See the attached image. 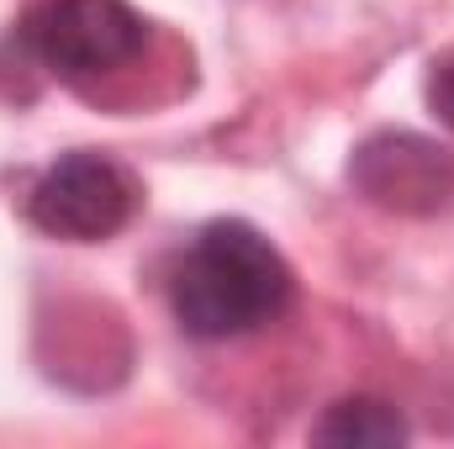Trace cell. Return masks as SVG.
<instances>
[{
  "mask_svg": "<svg viewBox=\"0 0 454 449\" xmlns=\"http://www.w3.org/2000/svg\"><path fill=\"white\" fill-rule=\"evenodd\" d=\"M137 185L106 154H64L43 169V180L27 196V217L48 238L64 243H106L112 232L132 223Z\"/></svg>",
  "mask_w": 454,
  "mask_h": 449,
  "instance_id": "3957f363",
  "label": "cell"
},
{
  "mask_svg": "<svg viewBox=\"0 0 454 449\" xmlns=\"http://www.w3.org/2000/svg\"><path fill=\"white\" fill-rule=\"evenodd\" d=\"M21 43L59 80L90 85L143 59L148 21L127 0H37L21 21Z\"/></svg>",
  "mask_w": 454,
  "mask_h": 449,
  "instance_id": "7a4b0ae2",
  "label": "cell"
},
{
  "mask_svg": "<svg viewBox=\"0 0 454 449\" xmlns=\"http://www.w3.org/2000/svg\"><path fill=\"white\" fill-rule=\"evenodd\" d=\"M296 296L291 264L248 223H207L169 275V307L191 338H243Z\"/></svg>",
  "mask_w": 454,
  "mask_h": 449,
  "instance_id": "6da1fadb",
  "label": "cell"
},
{
  "mask_svg": "<svg viewBox=\"0 0 454 449\" xmlns=\"http://www.w3.org/2000/svg\"><path fill=\"white\" fill-rule=\"evenodd\" d=\"M348 185L396 217H434L454 201V154L418 132H375L348 159Z\"/></svg>",
  "mask_w": 454,
  "mask_h": 449,
  "instance_id": "277c9868",
  "label": "cell"
},
{
  "mask_svg": "<svg viewBox=\"0 0 454 449\" xmlns=\"http://www.w3.org/2000/svg\"><path fill=\"white\" fill-rule=\"evenodd\" d=\"M312 445L328 449H396L407 445V418L380 402V397H343L333 402L317 429H312Z\"/></svg>",
  "mask_w": 454,
  "mask_h": 449,
  "instance_id": "5b68a950",
  "label": "cell"
},
{
  "mask_svg": "<svg viewBox=\"0 0 454 449\" xmlns=\"http://www.w3.org/2000/svg\"><path fill=\"white\" fill-rule=\"evenodd\" d=\"M423 96H428V112H434V116H439V122H444V127L454 132V48L434 59V69H428V85H423Z\"/></svg>",
  "mask_w": 454,
  "mask_h": 449,
  "instance_id": "8992f818",
  "label": "cell"
}]
</instances>
